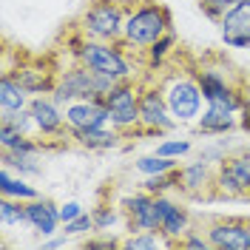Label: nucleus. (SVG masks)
I'll list each match as a JSON object with an SVG mask.
<instances>
[{
  "instance_id": "1",
  "label": "nucleus",
  "mask_w": 250,
  "mask_h": 250,
  "mask_svg": "<svg viewBox=\"0 0 250 250\" xmlns=\"http://www.w3.org/2000/svg\"><path fill=\"white\" fill-rule=\"evenodd\" d=\"M74 34V48H71V57L80 60L85 68H91L94 74H103V77H111L117 83L123 80H134V71H137V62L131 54H140L134 48H128L125 43H105V40H88V37H80L77 31ZM142 57V54H140ZM145 60V57H142Z\"/></svg>"
},
{
  "instance_id": "2",
  "label": "nucleus",
  "mask_w": 250,
  "mask_h": 250,
  "mask_svg": "<svg viewBox=\"0 0 250 250\" xmlns=\"http://www.w3.org/2000/svg\"><path fill=\"white\" fill-rule=\"evenodd\" d=\"M171 29H173L171 12L159 0H128L125 29H123V43L128 48L140 51L145 57V48H151Z\"/></svg>"
},
{
  "instance_id": "3",
  "label": "nucleus",
  "mask_w": 250,
  "mask_h": 250,
  "mask_svg": "<svg viewBox=\"0 0 250 250\" xmlns=\"http://www.w3.org/2000/svg\"><path fill=\"white\" fill-rule=\"evenodd\" d=\"M159 88L165 94V103L171 114L176 117L179 125L188 123H196L199 114H202V103H205V94L199 88V80H196V68H171L165 77L159 80Z\"/></svg>"
},
{
  "instance_id": "4",
  "label": "nucleus",
  "mask_w": 250,
  "mask_h": 250,
  "mask_svg": "<svg viewBox=\"0 0 250 250\" xmlns=\"http://www.w3.org/2000/svg\"><path fill=\"white\" fill-rule=\"evenodd\" d=\"M125 9L128 0H91L77 15L71 31L88 40H105V43H123Z\"/></svg>"
},
{
  "instance_id": "5",
  "label": "nucleus",
  "mask_w": 250,
  "mask_h": 250,
  "mask_svg": "<svg viewBox=\"0 0 250 250\" xmlns=\"http://www.w3.org/2000/svg\"><path fill=\"white\" fill-rule=\"evenodd\" d=\"M114 85H117V80L94 74L91 68H85L80 60L71 57L68 65H60L57 68V83H54L51 97L60 105H68V103L83 100V97H105Z\"/></svg>"
},
{
  "instance_id": "6",
  "label": "nucleus",
  "mask_w": 250,
  "mask_h": 250,
  "mask_svg": "<svg viewBox=\"0 0 250 250\" xmlns=\"http://www.w3.org/2000/svg\"><path fill=\"white\" fill-rule=\"evenodd\" d=\"M140 91H142L140 80H123V83H117V85L105 94V105H108V114H111V125H114L117 131H123L125 137H131V134L142 137Z\"/></svg>"
},
{
  "instance_id": "7",
  "label": "nucleus",
  "mask_w": 250,
  "mask_h": 250,
  "mask_svg": "<svg viewBox=\"0 0 250 250\" xmlns=\"http://www.w3.org/2000/svg\"><path fill=\"white\" fill-rule=\"evenodd\" d=\"M140 125H142V137H162L171 134L176 128V117L171 114L165 94L159 88V80H142V91H140Z\"/></svg>"
},
{
  "instance_id": "8",
  "label": "nucleus",
  "mask_w": 250,
  "mask_h": 250,
  "mask_svg": "<svg viewBox=\"0 0 250 250\" xmlns=\"http://www.w3.org/2000/svg\"><path fill=\"white\" fill-rule=\"evenodd\" d=\"M216 196L222 199L250 196V151H233L216 168Z\"/></svg>"
},
{
  "instance_id": "9",
  "label": "nucleus",
  "mask_w": 250,
  "mask_h": 250,
  "mask_svg": "<svg viewBox=\"0 0 250 250\" xmlns=\"http://www.w3.org/2000/svg\"><path fill=\"white\" fill-rule=\"evenodd\" d=\"M213 250H250V219L216 216L205 222Z\"/></svg>"
},
{
  "instance_id": "10",
  "label": "nucleus",
  "mask_w": 250,
  "mask_h": 250,
  "mask_svg": "<svg viewBox=\"0 0 250 250\" xmlns=\"http://www.w3.org/2000/svg\"><path fill=\"white\" fill-rule=\"evenodd\" d=\"M57 68H60V65L51 62V60H29V62L17 60V65H9V68H3V71H9L31 97H37V94H51L54 91Z\"/></svg>"
},
{
  "instance_id": "11",
  "label": "nucleus",
  "mask_w": 250,
  "mask_h": 250,
  "mask_svg": "<svg viewBox=\"0 0 250 250\" xmlns=\"http://www.w3.org/2000/svg\"><path fill=\"white\" fill-rule=\"evenodd\" d=\"M156 222H159V233L168 236L173 245H179V239L193 228V213L179 199H173L171 193H159L156 196Z\"/></svg>"
},
{
  "instance_id": "12",
  "label": "nucleus",
  "mask_w": 250,
  "mask_h": 250,
  "mask_svg": "<svg viewBox=\"0 0 250 250\" xmlns=\"http://www.w3.org/2000/svg\"><path fill=\"white\" fill-rule=\"evenodd\" d=\"M179 173V193L182 196H202V199H210L216 196V168L208 165L205 159H193V162H185L176 168Z\"/></svg>"
},
{
  "instance_id": "13",
  "label": "nucleus",
  "mask_w": 250,
  "mask_h": 250,
  "mask_svg": "<svg viewBox=\"0 0 250 250\" xmlns=\"http://www.w3.org/2000/svg\"><path fill=\"white\" fill-rule=\"evenodd\" d=\"M62 114H65L68 131L111 125V114H108V105H105V97H83V100H74V103L62 105Z\"/></svg>"
},
{
  "instance_id": "14",
  "label": "nucleus",
  "mask_w": 250,
  "mask_h": 250,
  "mask_svg": "<svg viewBox=\"0 0 250 250\" xmlns=\"http://www.w3.org/2000/svg\"><path fill=\"white\" fill-rule=\"evenodd\" d=\"M125 213V230H159L156 222V196L148 193L145 188H140L137 193H128L120 199Z\"/></svg>"
},
{
  "instance_id": "15",
  "label": "nucleus",
  "mask_w": 250,
  "mask_h": 250,
  "mask_svg": "<svg viewBox=\"0 0 250 250\" xmlns=\"http://www.w3.org/2000/svg\"><path fill=\"white\" fill-rule=\"evenodd\" d=\"M219 26L222 43L230 48H250V0H239L230 12H225Z\"/></svg>"
},
{
  "instance_id": "16",
  "label": "nucleus",
  "mask_w": 250,
  "mask_h": 250,
  "mask_svg": "<svg viewBox=\"0 0 250 250\" xmlns=\"http://www.w3.org/2000/svg\"><path fill=\"white\" fill-rule=\"evenodd\" d=\"M26 213H29V228L34 233H40L43 239L60 233L62 230V216H60V205L48 196H37L26 202Z\"/></svg>"
},
{
  "instance_id": "17",
  "label": "nucleus",
  "mask_w": 250,
  "mask_h": 250,
  "mask_svg": "<svg viewBox=\"0 0 250 250\" xmlns=\"http://www.w3.org/2000/svg\"><path fill=\"white\" fill-rule=\"evenodd\" d=\"M236 128H242V114L216 103H205V111L196 120V131L205 137H225Z\"/></svg>"
},
{
  "instance_id": "18",
  "label": "nucleus",
  "mask_w": 250,
  "mask_h": 250,
  "mask_svg": "<svg viewBox=\"0 0 250 250\" xmlns=\"http://www.w3.org/2000/svg\"><path fill=\"white\" fill-rule=\"evenodd\" d=\"M123 140H125V134L117 131L114 125L71 131V145H77V148H83V151H111V148H120Z\"/></svg>"
},
{
  "instance_id": "19",
  "label": "nucleus",
  "mask_w": 250,
  "mask_h": 250,
  "mask_svg": "<svg viewBox=\"0 0 250 250\" xmlns=\"http://www.w3.org/2000/svg\"><path fill=\"white\" fill-rule=\"evenodd\" d=\"M29 103H31V94L9 71H3V77H0V114L23 111V108H29Z\"/></svg>"
},
{
  "instance_id": "20",
  "label": "nucleus",
  "mask_w": 250,
  "mask_h": 250,
  "mask_svg": "<svg viewBox=\"0 0 250 250\" xmlns=\"http://www.w3.org/2000/svg\"><path fill=\"white\" fill-rule=\"evenodd\" d=\"M0 196H12V199H20V202H29V199H37L43 193L31 185L26 176L15 173L12 168H3L0 171Z\"/></svg>"
},
{
  "instance_id": "21",
  "label": "nucleus",
  "mask_w": 250,
  "mask_h": 250,
  "mask_svg": "<svg viewBox=\"0 0 250 250\" xmlns=\"http://www.w3.org/2000/svg\"><path fill=\"white\" fill-rule=\"evenodd\" d=\"M3 168H12L15 173L26 176V179H37L43 173V162L37 154H15V151H3L0 154Z\"/></svg>"
},
{
  "instance_id": "22",
  "label": "nucleus",
  "mask_w": 250,
  "mask_h": 250,
  "mask_svg": "<svg viewBox=\"0 0 250 250\" xmlns=\"http://www.w3.org/2000/svg\"><path fill=\"white\" fill-rule=\"evenodd\" d=\"M91 216H94V233H114L117 228H128L120 202L117 205H97L91 210Z\"/></svg>"
},
{
  "instance_id": "23",
  "label": "nucleus",
  "mask_w": 250,
  "mask_h": 250,
  "mask_svg": "<svg viewBox=\"0 0 250 250\" xmlns=\"http://www.w3.org/2000/svg\"><path fill=\"white\" fill-rule=\"evenodd\" d=\"M125 250H156V248H176L168 236H162L159 230H128L123 239Z\"/></svg>"
},
{
  "instance_id": "24",
  "label": "nucleus",
  "mask_w": 250,
  "mask_h": 250,
  "mask_svg": "<svg viewBox=\"0 0 250 250\" xmlns=\"http://www.w3.org/2000/svg\"><path fill=\"white\" fill-rule=\"evenodd\" d=\"M173 54H176V31L171 29L165 37H159L151 48H145V68H151V71L162 68Z\"/></svg>"
},
{
  "instance_id": "25",
  "label": "nucleus",
  "mask_w": 250,
  "mask_h": 250,
  "mask_svg": "<svg viewBox=\"0 0 250 250\" xmlns=\"http://www.w3.org/2000/svg\"><path fill=\"white\" fill-rule=\"evenodd\" d=\"M0 225H3V230H12V228H26V225H29L26 202L12 199V196H3V199H0Z\"/></svg>"
},
{
  "instance_id": "26",
  "label": "nucleus",
  "mask_w": 250,
  "mask_h": 250,
  "mask_svg": "<svg viewBox=\"0 0 250 250\" xmlns=\"http://www.w3.org/2000/svg\"><path fill=\"white\" fill-rule=\"evenodd\" d=\"M182 159H171V156H159V154H145L134 162L137 173L142 176H156V173H168V171H176Z\"/></svg>"
},
{
  "instance_id": "27",
  "label": "nucleus",
  "mask_w": 250,
  "mask_h": 250,
  "mask_svg": "<svg viewBox=\"0 0 250 250\" xmlns=\"http://www.w3.org/2000/svg\"><path fill=\"white\" fill-rule=\"evenodd\" d=\"M142 188H145L148 193H154V196H159V193H171V190L179 188V173L168 171V173H156V176H145Z\"/></svg>"
},
{
  "instance_id": "28",
  "label": "nucleus",
  "mask_w": 250,
  "mask_h": 250,
  "mask_svg": "<svg viewBox=\"0 0 250 250\" xmlns=\"http://www.w3.org/2000/svg\"><path fill=\"white\" fill-rule=\"evenodd\" d=\"M190 151H193V142H190V140H162L154 148V154L171 156V159H185Z\"/></svg>"
},
{
  "instance_id": "29",
  "label": "nucleus",
  "mask_w": 250,
  "mask_h": 250,
  "mask_svg": "<svg viewBox=\"0 0 250 250\" xmlns=\"http://www.w3.org/2000/svg\"><path fill=\"white\" fill-rule=\"evenodd\" d=\"M196 3H199V12H202L208 20L219 23L222 15H225V12H230L239 0H196Z\"/></svg>"
},
{
  "instance_id": "30",
  "label": "nucleus",
  "mask_w": 250,
  "mask_h": 250,
  "mask_svg": "<svg viewBox=\"0 0 250 250\" xmlns=\"http://www.w3.org/2000/svg\"><path fill=\"white\" fill-rule=\"evenodd\" d=\"M176 248H188V250H213V245H210V239H208V233H205V228H190L182 239H179V245Z\"/></svg>"
},
{
  "instance_id": "31",
  "label": "nucleus",
  "mask_w": 250,
  "mask_h": 250,
  "mask_svg": "<svg viewBox=\"0 0 250 250\" xmlns=\"http://www.w3.org/2000/svg\"><path fill=\"white\" fill-rule=\"evenodd\" d=\"M60 233H65L68 239H74V236H91L94 233V216H91V213H83V216L65 222Z\"/></svg>"
},
{
  "instance_id": "32",
  "label": "nucleus",
  "mask_w": 250,
  "mask_h": 250,
  "mask_svg": "<svg viewBox=\"0 0 250 250\" xmlns=\"http://www.w3.org/2000/svg\"><path fill=\"white\" fill-rule=\"evenodd\" d=\"M228 156H230V151H228L225 142H208V145H202V151H199V159H205V162L213 165V168H219Z\"/></svg>"
},
{
  "instance_id": "33",
  "label": "nucleus",
  "mask_w": 250,
  "mask_h": 250,
  "mask_svg": "<svg viewBox=\"0 0 250 250\" xmlns=\"http://www.w3.org/2000/svg\"><path fill=\"white\" fill-rule=\"evenodd\" d=\"M85 250H114V248H123V239L111 233H91L85 242H83Z\"/></svg>"
},
{
  "instance_id": "34",
  "label": "nucleus",
  "mask_w": 250,
  "mask_h": 250,
  "mask_svg": "<svg viewBox=\"0 0 250 250\" xmlns=\"http://www.w3.org/2000/svg\"><path fill=\"white\" fill-rule=\"evenodd\" d=\"M83 213H85V208H83L80 202H74V199H71V202H62V205H60L62 225H65V222H71V219H77V216H83Z\"/></svg>"
},
{
  "instance_id": "35",
  "label": "nucleus",
  "mask_w": 250,
  "mask_h": 250,
  "mask_svg": "<svg viewBox=\"0 0 250 250\" xmlns=\"http://www.w3.org/2000/svg\"><path fill=\"white\" fill-rule=\"evenodd\" d=\"M242 100H245V108H242V128L250 131V80H242Z\"/></svg>"
},
{
  "instance_id": "36",
  "label": "nucleus",
  "mask_w": 250,
  "mask_h": 250,
  "mask_svg": "<svg viewBox=\"0 0 250 250\" xmlns=\"http://www.w3.org/2000/svg\"><path fill=\"white\" fill-rule=\"evenodd\" d=\"M71 242H68V236L65 233H54V236H48L46 242H43V250H57V248H68Z\"/></svg>"
}]
</instances>
